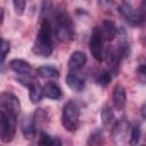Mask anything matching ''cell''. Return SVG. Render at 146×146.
<instances>
[{
    "instance_id": "6da1fadb",
    "label": "cell",
    "mask_w": 146,
    "mask_h": 146,
    "mask_svg": "<svg viewBox=\"0 0 146 146\" xmlns=\"http://www.w3.org/2000/svg\"><path fill=\"white\" fill-rule=\"evenodd\" d=\"M54 36L55 35H54V29H52L51 19L48 16H46L42 18L39 32L36 34L34 42H33L32 52L35 56L49 57L54 50V43H52Z\"/></svg>"
},
{
    "instance_id": "7a4b0ae2",
    "label": "cell",
    "mask_w": 146,
    "mask_h": 146,
    "mask_svg": "<svg viewBox=\"0 0 146 146\" xmlns=\"http://www.w3.org/2000/svg\"><path fill=\"white\" fill-rule=\"evenodd\" d=\"M54 35L60 42H70L74 39V25L65 9H58L51 21Z\"/></svg>"
},
{
    "instance_id": "3957f363",
    "label": "cell",
    "mask_w": 146,
    "mask_h": 146,
    "mask_svg": "<svg viewBox=\"0 0 146 146\" xmlns=\"http://www.w3.org/2000/svg\"><path fill=\"white\" fill-rule=\"evenodd\" d=\"M129 43L124 40L120 41L116 46H110L104 51V58L106 60L108 71L113 74H117L120 71V64L122 59L129 56Z\"/></svg>"
},
{
    "instance_id": "277c9868",
    "label": "cell",
    "mask_w": 146,
    "mask_h": 146,
    "mask_svg": "<svg viewBox=\"0 0 146 146\" xmlns=\"http://www.w3.org/2000/svg\"><path fill=\"white\" fill-rule=\"evenodd\" d=\"M80 123V108L74 100L65 103L62 110V124L65 130L73 132L79 128Z\"/></svg>"
},
{
    "instance_id": "5b68a950",
    "label": "cell",
    "mask_w": 146,
    "mask_h": 146,
    "mask_svg": "<svg viewBox=\"0 0 146 146\" xmlns=\"http://www.w3.org/2000/svg\"><path fill=\"white\" fill-rule=\"evenodd\" d=\"M17 115L0 108V139L2 143H10L16 132Z\"/></svg>"
},
{
    "instance_id": "8992f818",
    "label": "cell",
    "mask_w": 146,
    "mask_h": 146,
    "mask_svg": "<svg viewBox=\"0 0 146 146\" xmlns=\"http://www.w3.org/2000/svg\"><path fill=\"white\" fill-rule=\"evenodd\" d=\"M131 124L129 121L122 119L115 121L111 128V139L115 145H122L130 139L131 133Z\"/></svg>"
},
{
    "instance_id": "52a82bcc",
    "label": "cell",
    "mask_w": 146,
    "mask_h": 146,
    "mask_svg": "<svg viewBox=\"0 0 146 146\" xmlns=\"http://www.w3.org/2000/svg\"><path fill=\"white\" fill-rule=\"evenodd\" d=\"M104 41L100 29L98 26L94 27L89 40V50L97 62H102L104 59Z\"/></svg>"
},
{
    "instance_id": "ba28073f",
    "label": "cell",
    "mask_w": 146,
    "mask_h": 146,
    "mask_svg": "<svg viewBox=\"0 0 146 146\" xmlns=\"http://www.w3.org/2000/svg\"><path fill=\"white\" fill-rule=\"evenodd\" d=\"M0 108L6 110L15 115H18L21 111V103L19 99L9 91H3L0 95Z\"/></svg>"
},
{
    "instance_id": "9c48e42d",
    "label": "cell",
    "mask_w": 146,
    "mask_h": 146,
    "mask_svg": "<svg viewBox=\"0 0 146 146\" xmlns=\"http://www.w3.org/2000/svg\"><path fill=\"white\" fill-rule=\"evenodd\" d=\"M119 13L125 18V21L132 25H141V22H140V18H139V15H138V10L136 11L135 8L131 6L130 2L128 1H122L117 8Z\"/></svg>"
},
{
    "instance_id": "30bf717a",
    "label": "cell",
    "mask_w": 146,
    "mask_h": 146,
    "mask_svg": "<svg viewBox=\"0 0 146 146\" xmlns=\"http://www.w3.org/2000/svg\"><path fill=\"white\" fill-rule=\"evenodd\" d=\"M65 81H66L67 87L71 90L76 91V92L82 91L86 84V78L79 71H68Z\"/></svg>"
},
{
    "instance_id": "8fae6325",
    "label": "cell",
    "mask_w": 146,
    "mask_h": 146,
    "mask_svg": "<svg viewBox=\"0 0 146 146\" xmlns=\"http://www.w3.org/2000/svg\"><path fill=\"white\" fill-rule=\"evenodd\" d=\"M87 63V55L80 50L73 51L68 58L67 67L68 71H80Z\"/></svg>"
},
{
    "instance_id": "7c38bea8",
    "label": "cell",
    "mask_w": 146,
    "mask_h": 146,
    "mask_svg": "<svg viewBox=\"0 0 146 146\" xmlns=\"http://www.w3.org/2000/svg\"><path fill=\"white\" fill-rule=\"evenodd\" d=\"M112 99H113V105L117 111H122L125 106L127 103V95H125V89L122 84H115L113 88V94H112Z\"/></svg>"
},
{
    "instance_id": "4fadbf2b",
    "label": "cell",
    "mask_w": 146,
    "mask_h": 146,
    "mask_svg": "<svg viewBox=\"0 0 146 146\" xmlns=\"http://www.w3.org/2000/svg\"><path fill=\"white\" fill-rule=\"evenodd\" d=\"M9 67L11 71H14L15 73L17 74H21V75H31L32 73V66L31 64H29L26 60L24 59H21V58H15V59H11L9 62Z\"/></svg>"
},
{
    "instance_id": "5bb4252c",
    "label": "cell",
    "mask_w": 146,
    "mask_h": 146,
    "mask_svg": "<svg viewBox=\"0 0 146 146\" xmlns=\"http://www.w3.org/2000/svg\"><path fill=\"white\" fill-rule=\"evenodd\" d=\"M21 129L25 138H33L36 132V125L34 121V115H25L21 123Z\"/></svg>"
},
{
    "instance_id": "9a60e30c",
    "label": "cell",
    "mask_w": 146,
    "mask_h": 146,
    "mask_svg": "<svg viewBox=\"0 0 146 146\" xmlns=\"http://www.w3.org/2000/svg\"><path fill=\"white\" fill-rule=\"evenodd\" d=\"M25 86L29 88V95H30V99L33 104H36L39 103L42 97L44 96L43 95V88L36 83L35 81L31 80V81H27V83H25Z\"/></svg>"
},
{
    "instance_id": "2e32d148",
    "label": "cell",
    "mask_w": 146,
    "mask_h": 146,
    "mask_svg": "<svg viewBox=\"0 0 146 146\" xmlns=\"http://www.w3.org/2000/svg\"><path fill=\"white\" fill-rule=\"evenodd\" d=\"M99 29L105 41H112L117 35V27L112 21H104Z\"/></svg>"
},
{
    "instance_id": "e0dca14e",
    "label": "cell",
    "mask_w": 146,
    "mask_h": 146,
    "mask_svg": "<svg viewBox=\"0 0 146 146\" xmlns=\"http://www.w3.org/2000/svg\"><path fill=\"white\" fill-rule=\"evenodd\" d=\"M42 88H43V95H44L47 98H49V99L58 100V99H60L62 96H63L60 88H59L56 83H54V82H48V83H46Z\"/></svg>"
},
{
    "instance_id": "ac0fdd59",
    "label": "cell",
    "mask_w": 146,
    "mask_h": 146,
    "mask_svg": "<svg viewBox=\"0 0 146 146\" xmlns=\"http://www.w3.org/2000/svg\"><path fill=\"white\" fill-rule=\"evenodd\" d=\"M36 74L43 79H57L59 76V71L51 65H43L36 68Z\"/></svg>"
},
{
    "instance_id": "d6986e66",
    "label": "cell",
    "mask_w": 146,
    "mask_h": 146,
    "mask_svg": "<svg viewBox=\"0 0 146 146\" xmlns=\"http://www.w3.org/2000/svg\"><path fill=\"white\" fill-rule=\"evenodd\" d=\"M102 122L104 127H112L114 124V113L108 105H104L102 108Z\"/></svg>"
},
{
    "instance_id": "ffe728a7",
    "label": "cell",
    "mask_w": 146,
    "mask_h": 146,
    "mask_svg": "<svg viewBox=\"0 0 146 146\" xmlns=\"http://www.w3.org/2000/svg\"><path fill=\"white\" fill-rule=\"evenodd\" d=\"M39 145H46V146H52V145H62V141L57 137H51L47 132L41 131L40 132V139L38 141Z\"/></svg>"
},
{
    "instance_id": "44dd1931",
    "label": "cell",
    "mask_w": 146,
    "mask_h": 146,
    "mask_svg": "<svg viewBox=\"0 0 146 146\" xmlns=\"http://www.w3.org/2000/svg\"><path fill=\"white\" fill-rule=\"evenodd\" d=\"M96 82L102 86V87H106L107 84H110V82L112 81V73L110 71H106V70H103L100 72H98L96 74V78H95Z\"/></svg>"
},
{
    "instance_id": "7402d4cb",
    "label": "cell",
    "mask_w": 146,
    "mask_h": 146,
    "mask_svg": "<svg viewBox=\"0 0 146 146\" xmlns=\"http://www.w3.org/2000/svg\"><path fill=\"white\" fill-rule=\"evenodd\" d=\"M136 75L140 83L146 84V63H141L136 68Z\"/></svg>"
},
{
    "instance_id": "603a6c76",
    "label": "cell",
    "mask_w": 146,
    "mask_h": 146,
    "mask_svg": "<svg viewBox=\"0 0 146 146\" xmlns=\"http://www.w3.org/2000/svg\"><path fill=\"white\" fill-rule=\"evenodd\" d=\"M140 128L139 125H135L131 128V133H130V139H129V144L131 145H136L139 143V139H140Z\"/></svg>"
},
{
    "instance_id": "cb8c5ba5",
    "label": "cell",
    "mask_w": 146,
    "mask_h": 146,
    "mask_svg": "<svg viewBox=\"0 0 146 146\" xmlns=\"http://www.w3.org/2000/svg\"><path fill=\"white\" fill-rule=\"evenodd\" d=\"M13 6L15 9V13L17 15H23L26 6V0H13Z\"/></svg>"
},
{
    "instance_id": "d4e9b609",
    "label": "cell",
    "mask_w": 146,
    "mask_h": 146,
    "mask_svg": "<svg viewBox=\"0 0 146 146\" xmlns=\"http://www.w3.org/2000/svg\"><path fill=\"white\" fill-rule=\"evenodd\" d=\"M9 51H10V42L7 41L6 39H2L1 40V63L5 62Z\"/></svg>"
},
{
    "instance_id": "484cf974",
    "label": "cell",
    "mask_w": 146,
    "mask_h": 146,
    "mask_svg": "<svg viewBox=\"0 0 146 146\" xmlns=\"http://www.w3.org/2000/svg\"><path fill=\"white\" fill-rule=\"evenodd\" d=\"M103 143L104 140H103V135L100 131H96L95 133H92L88 140V145H99Z\"/></svg>"
},
{
    "instance_id": "4316f807",
    "label": "cell",
    "mask_w": 146,
    "mask_h": 146,
    "mask_svg": "<svg viewBox=\"0 0 146 146\" xmlns=\"http://www.w3.org/2000/svg\"><path fill=\"white\" fill-rule=\"evenodd\" d=\"M138 15L141 24H146V0H141L138 9Z\"/></svg>"
},
{
    "instance_id": "83f0119b",
    "label": "cell",
    "mask_w": 146,
    "mask_h": 146,
    "mask_svg": "<svg viewBox=\"0 0 146 146\" xmlns=\"http://www.w3.org/2000/svg\"><path fill=\"white\" fill-rule=\"evenodd\" d=\"M97 1H98V5L104 8H112L115 6L114 0H97Z\"/></svg>"
},
{
    "instance_id": "f1b7e54d",
    "label": "cell",
    "mask_w": 146,
    "mask_h": 146,
    "mask_svg": "<svg viewBox=\"0 0 146 146\" xmlns=\"http://www.w3.org/2000/svg\"><path fill=\"white\" fill-rule=\"evenodd\" d=\"M49 9H50V1L49 0H42V11L44 13L46 11V14L49 11Z\"/></svg>"
},
{
    "instance_id": "f546056e",
    "label": "cell",
    "mask_w": 146,
    "mask_h": 146,
    "mask_svg": "<svg viewBox=\"0 0 146 146\" xmlns=\"http://www.w3.org/2000/svg\"><path fill=\"white\" fill-rule=\"evenodd\" d=\"M140 113H141V116L144 117V120L146 121V102L141 105V108H140Z\"/></svg>"
}]
</instances>
